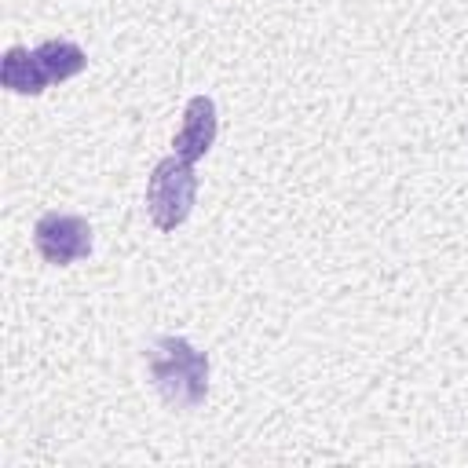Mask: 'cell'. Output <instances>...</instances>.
<instances>
[{"label":"cell","instance_id":"6da1fadb","mask_svg":"<svg viewBox=\"0 0 468 468\" xmlns=\"http://www.w3.org/2000/svg\"><path fill=\"white\" fill-rule=\"evenodd\" d=\"M146 369L172 410H194L208 395V355L186 336H157L146 351Z\"/></svg>","mask_w":468,"mask_h":468},{"label":"cell","instance_id":"7a4b0ae2","mask_svg":"<svg viewBox=\"0 0 468 468\" xmlns=\"http://www.w3.org/2000/svg\"><path fill=\"white\" fill-rule=\"evenodd\" d=\"M197 197V176L194 165L183 161L179 154H168L154 165L146 179V212L157 230H176L186 223L190 208Z\"/></svg>","mask_w":468,"mask_h":468},{"label":"cell","instance_id":"3957f363","mask_svg":"<svg viewBox=\"0 0 468 468\" xmlns=\"http://www.w3.org/2000/svg\"><path fill=\"white\" fill-rule=\"evenodd\" d=\"M33 245L44 263L69 267L91 252V227L77 212H44L33 227Z\"/></svg>","mask_w":468,"mask_h":468},{"label":"cell","instance_id":"277c9868","mask_svg":"<svg viewBox=\"0 0 468 468\" xmlns=\"http://www.w3.org/2000/svg\"><path fill=\"white\" fill-rule=\"evenodd\" d=\"M216 132H219V117H216V102L208 99V95H194L190 102H186V110H183V124H179V132H176V139H172V154H179L183 161H201L208 150H212V143H216Z\"/></svg>","mask_w":468,"mask_h":468},{"label":"cell","instance_id":"5b68a950","mask_svg":"<svg viewBox=\"0 0 468 468\" xmlns=\"http://www.w3.org/2000/svg\"><path fill=\"white\" fill-rule=\"evenodd\" d=\"M0 84L7 91H18V95H40L48 88V77L37 62V51H29L22 44L7 48L0 58Z\"/></svg>","mask_w":468,"mask_h":468},{"label":"cell","instance_id":"8992f818","mask_svg":"<svg viewBox=\"0 0 468 468\" xmlns=\"http://www.w3.org/2000/svg\"><path fill=\"white\" fill-rule=\"evenodd\" d=\"M33 51H37V62H40V69H44L48 84H62V80L77 77V73L88 66L84 48H80V44H73V40H66V37L44 40V44H40V48H33Z\"/></svg>","mask_w":468,"mask_h":468}]
</instances>
